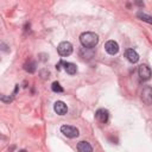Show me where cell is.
<instances>
[{"mask_svg":"<svg viewBox=\"0 0 152 152\" xmlns=\"http://www.w3.org/2000/svg\"><path fill=\"white\" fill-rule=\"evenodd\" d=\"M80 42L83 48L86 49H93L99 43V36L94 32H83L80 36Z\"/></svg>","mask_w":152,"mask_h":152,"instance_id":"obj_1","label":"cell"},{"mask_svg":"<svg viewBox=\"0 0 152 152\" xmlns=\"http://www.w3.org/2000/svg\"><path fill=\"white\" fill-rule=\"evenodd\" d=\"M57 51H58L59 56H62V57L70 56V55L72 53V45H71V43H69V42H62V43L58 44Z\"/></svg>","mask_w":152,"mask_h":152,"instance_id":"obj_2","label":"cell"},{"mask_svg":"<svg viewBox=\"0 0 152 152\" xmlns=\"http://www.w3.org/2000/svg\"><path fill=\"white\" fill-rule=\"evenodd\" d=\"M61 132L63 133V135H65L66 138H70V139H74V138H77L78 137V129L74 126H70V125H63L61 127Z\"/></svg>","mask_w":152,"mask_h":152,"instance_id":"obj_3","label":"cell"},{"mask_svg":"<svg viewBox=\"0 0 152 152\" xmlns=\"http://www.w3.org/2000/svg\"><path fill=\"white\" fill-rule=\"evenodd\" d=\"M138 74H139L140 80H142V81H147V80L151 78L152 71H151L150 66H147L146 64H141V65H139V68H138Z\"/></svg>","mask_w":152,"mask_h":152,"instance_id":"obj_4","label":"cell"},{"mask_svg":"<svg viewBox=\"0 0 152 152\" xmlns=\"http://www.w3.org/2000/svg\"><path fill=\"white\" fill-rule=\"evenodd\" d=\"M141 100L146 104H152V87L145 86L141 90Z\"/></svg>","mask_w":152,"mask_h":152,"instance_id":"obj_5","label":"cell"},{"mask_svg":"<svg viewBox=\"0 0 152 152\" xmlns=\"http://www.w3.org/2000/svg\"><path fill=\"white\" fill-rule=\"evenodd\" d=\"M95 118H96V120L100 121L101 124H106V122L108 121V119H109V112H108L107 109H104V108H100V109L96 110Z\"/></svg>","mask_w":152,"mask_h":152,"instance_id":"obj_6","label":"cell"},{"mask_svg":"<svg viewBox=\"0 0 152 152\" xmlns=\"http://www.w3.org/2000/svg\"><path fill=\"white\" fill-rule=\"evenodd\" d=\"M104 50L109 53V55H116L119 51V44L114 40H108L104 44Z\"/></svg>","mask_w":152,"mask_h":152,"instance_id":"obj_7","label":"cell"},{"mask_svg":"<svg viewBox=\"0 0 152 152\" xmlns=\"http://www.w3.org/2000/svg\"><path fill=\"white\" fill-rule=\"evenodd\" d=\"M53 109L58 115H64L68 112V107L63 101H56L53 104Z\"/></svg>","mask_w":152,"mask_h":152,"instance_id":"obj_8","label":"cell"},{"mask_svg":"<svg viewBox=\"0 0 152 152\" xmlns=\"http://www.w3.org/2000/svg\"><path fill=\"white\" fill-rule=\"evenodd\" d=\"M125 57L127 58V61H129L131 63H137L139 61V55L135 50L133 49H127L125 51Z\"/></svg>","mask_w":152,"mask_h":152,"instance_id":"obj_9","label":"cell"},{"mask_svg":"<svg viewBox=\"0 0 152 152\" xmlns=\"http://www.w3.org/2000/svg\"><path fill=\"white\" fill-rule=\"evenodd\" d=\"M78 152H93V147L88 141H80L77 144Z\"/></svg>","mask_w":152,"mask_h":152,"instance_id":"obj_10","label":"cell"},{"mask_svg":"<svg viewBox=\"0 0 152 152\" xmlns=\"http://www.w3.org/2000/svg\"><path fill=\"white\" fill-rule=\"evenodd\" d=\"M63 65H64V70H65L69 75H75V74L77 72V66H76V64L70 63V62H63Z\"/></svg>","mask_w":152,"mask_h":152,"instance_id":"obj_11","label":"cell"},{"mask_svg":"<svg viewBox=\"0 0 152 152\" xmlns=\"http://www.w3.org/2000/svg\"><path fill=\"white\" fill-rule=\"evenodd\" d=\"M137 17H138L139 19H141L142 21H146V23H148V24H152V17L148 15V14H146V13H144V12H141V11H139V12L137 13Z\"/></svg>","mask_w":152,"mask_h":152,"instance_id":"obj_12","label":"cell"},{"mask_svg":"<svg viewBox=\"0 0 152 152\" xmlns=\"http://www.w3.org/2000/svg\"><path fill=\"white\" fill-rule=\"evenodd\" d=\"M36 65H37V64H36V62L30 61L28 63H26V64L24 65V69H25L27 72H31V74H32V72H34V71H36Z\"/></svg>","mask_w":152,"mask_h":152,"instance_id":"obj_13","label":"cell"},{"mask_svg":"<svg viewBox=\"0 0 152 152\" xmlns=\"http://www.w3.org/2000/svg\"><path fill=\"white\" fill-rule=\"evenodd\" d=\"M51 89H52V91H55V93H63V91H64V89L62 88V86H61L58 82H53V83L51 84Z\"/></svg>","mask_w":152,"mask_h":152,"instance_id":"obj_14","label":"cell"}]
</instances>
